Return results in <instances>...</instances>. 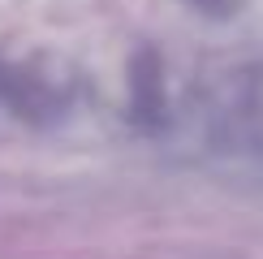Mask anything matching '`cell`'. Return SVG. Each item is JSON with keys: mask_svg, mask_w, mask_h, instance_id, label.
Listing matches in <instances>:
<instances>
[{"mask_svg": "<svg viewBox=\"0 0 263 259\" xmlns=\"http://www.w3.org/2000/svg\"><path fill=\"white\" fill-rule=\"evenodd\" d=\"M121 108L142 130H164L173 121V91H168V73H164V61L156 48H138L129 57Z\"/></svg>", "mask_w": 263, "mask_h": 259, "instance_id": "2", "label": "cell"}, {"mask_svg": "<svg viewBox=\"0 0 263 259\" xmlns=\"http://www.w3.org/2000/svg\"><path fill=\"white\" fill-rule=\"evenodd\" d=\"M181 5H190L199 17H233L246 0H181Z\"/></svg>", "mask_w": 263, "mask_h": 259, "instance_id": "3", "label": "cell"}, {"mask_svg": "<svg viewBox=\"0 0 263 259\" xmlns=\"http://www.w3.org/2000/svg\"><path fill=\"white\" fill-rule=\"evenodd\" d=\"M78 91L82 78L65 57L52 52L0 57V125L48 130L73 113Z\"/></svg>", "mask_w": 263, "mask_h": 259, "instance_id": "1", "label": "cell"}]
</instances>
